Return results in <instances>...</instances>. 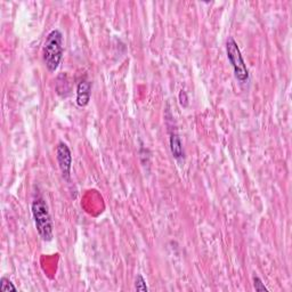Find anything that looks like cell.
<instances>
[{"mask_svg": "<svg viewBox=\"0 0 292 292\" xmlns=\"http://www.w3.org/2000/svg\"><path fill=\"white\" fill-rule=\"evenodd\" d=\"M63 34L60 30H53L44 44L43 56L49 72H55L63 57Z\"/></svg>", "mask_w": 292, "mask_h": 292, "instance_id": "cell-1", "label": "cell"}, {"mask_svg": "<svg viewBox=\"0 0 292 292\" xmlns=\"http://www.w3.org/2000/svg\"><path fill=\"white\" fill-rule=\"evenodd\" d=\"M31 210H32L35 227H37V231L39 233L40 237L46 242L52 241L53 240V221H52L51 214H49L46 201L41 199V197H38V199H35L32 202Z\"/></svg>", "mask_w": 292, "mask_h": 292, "instance_id": "cell-2", "label": "cell"}, {"mask_svg": "<svg viewBox=\"0 0 292 292\" xmlns=\"http://www.w3.org/2000/svg\"><path fill=\"white\" fill-rule=\"evenodd\" d=\"M226 54H227L228 61H230L231 65L233 67V71H234V75L236 80H239L241 84L248 81L249 80L248 67H246L245 65L240 48L239 46H237L234 38L230 37L227 39Z\"/></svg>", "mask_w": 292, "mask_h": 292, "instance_id": "cell-3", "label": "cell"}, {"mask_svg": "<svg viewBox=\"0 0 292 292\" xmlns=\"http://www.w3.org/2000/svg\"><path fill=\"white\" fill-rule=\"evenodd\" d=\"M56 159L58 167L61 169L62 176L66 181H70L71 177V167H72V155L69 146L65 143H58L56 149Z\"/></svg>", "mask_w": 292, "mask_h": 292, "instance_id": "cell-4", "label": "cell"}, {"mask_svg": "<svg viewBox=\"0 0 292 292\" xmlns=\"http://www.w3.org/2000/svg\"><path fill=\"white\" fill-rule=\"evenodd\" d=\"M92 84L88 80L84 79L78 84L77 87V104L79 106H86L91 101Z\"/></svg>", "mask_w": 292, "mask_h": 292, "instance_id": "cell-5", "label": "cell"}, {"mask_svg": "<svg viewBox=\"0 0 292 292\" xmlns=\"http://www.w3.org/2000/svg\"><path fill=\"white\" fill-rule=\"evenodd\" d=\"M170 150L173 156L176 160L181 161L184 159V149L181 141V137L176 132H170Z\"/></svg>", "mask_w": 292, "mask_h": 292, "instance_id": "cell-6", "label": "cell"}, {"mask_svg": "<svg viewBox=\"0 0 292 292\" xmlns=\"http://www.w3.org/2000/svg\"><path fill=\"white\" fill-rule=\"evenodd\" d=\"M0 291L8 292V291H17L15 285L13 284L12 281L8 280L7 277H2L0 280Z\"/></svg>", "mask_w": 292, "mask_h": 292, "instance_id": "cell-7", "label": "cell"}, {"mask_svg": "<svg viewBox=\"0 0 292 292\" xmlns=\"http://www.w3.org/2000/svg\"><path fill=\"white\" fill-rule=\"evenodd\" d=\"M135 287H136L137 291H149V287L146 285V282L144 280V277L139 274L136 277V281H135Z\"/></svg>", "mask_w": 292, "mask_h": 292, "instance_id": "cell-8", "label": "cell"}, {"mask_svg": "<svg viewBox=\"0 0 292 292\" xmlns=\"http://www.w3.org/2000/svg\"><path fill=\"white\" fill-rule=\"evenodd\" d=\"M254 286H255L256 291H265V292L268 291L267 287L264 285L263 281L260 280L258 276H254Z\"/></svg>", "mask_w": 292, "mask_h": 292, "instance_id": "cell-9", "label": "cell"}, {"mask_svg": "<svg viewBox=\"0 0 292 292\" xmlns=\"http://www.w3.org/2000/svg\"><path fill=\"white\" fill-rule=\"evenodd\" d=\"M179 100H181V104H182L183 106H187V104H188V98H187V96H186V93L184 92V91H182L181 94H179Z\"/></svg>", "mask_w": 292, "mask_h": 292, "instance_id": "cell-10", "label": "cell"}]
</instances>
